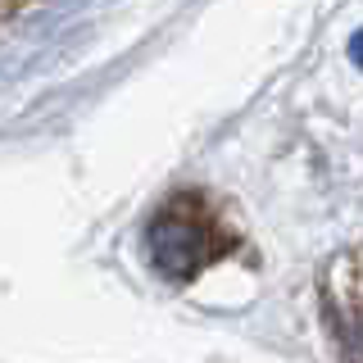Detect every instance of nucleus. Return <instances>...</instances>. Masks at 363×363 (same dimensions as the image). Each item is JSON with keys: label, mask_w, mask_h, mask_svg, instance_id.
Wrapping results in <instances>:
<instances>
[{"label": "nucleus", "mask_w": 363, "mask_h": 363, "mask_svg": "<svg viewBox=\"0 0 363 363\" xmlns=\"http://www.w3.org/2000/svg\"><path fill=\"white\" fill-rule=\"evenodd\" d=\"M218 232L204 218V209L196 200H173L150 218L145 232V250H150V264L164 277H196V272L218 255Z\"/></svg>", "instance_id": "f257e3e1"}]
</instances>
